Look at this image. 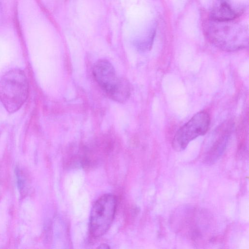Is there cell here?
<instances>
[{"label":"cell","instance_id":"obj_1","mask_svg":"<svg viewBox=\"0 0 249 249\" xmlns=\"http://www.w3.org/2000/svg\"><path fill=\"white\" fill-rule=\"evenodd\" d=\"M236 19L219 21L210 19L205 27L210 41L226 51H237L248 47V28Z\"/></svg>","mask_w":249,"mask_h":249},{"label":"cell","instance_id":"obj_2","mask_svg":"<svg viewBox=\"0 0 249 249\" xmlns=\"http://www.w3.org/2000/svg\"><path fill=\"white\" fill-rule=\"evenodd\" d=\"M29 84L25 73L19 69L6 72L0 80V101L9 113L18 110L26 101Z\"/></svg>","mask_w":249,"mask_h":249},{"label":"cell","instance_id":"obj_3","mask_svg":"<svg viewBox=\"0 0 249 249\" xmlns=\"http://www.w3.org/2000/svg\"><path fill=\"white\" fill-rule=\"evenodd\" d=\"M95 81L111 99L124 103L130 95V86L125 78L119 77L112 64L102 59L96 61L92 68Z\"/></svg>","mask_w":249,"mask_h":249},{"label":"cell","instance_id":"obj_4","mask_svg":"<svg viewBox=\"0 0 249 249\" xmlns=\"http://www.w3.org/2000/svg\"><path fill=\"white\" fill-rule=\"evenodd\" d=\"M117 207L115 196L107 194L100 197L93 204L89 217V231L94 237L103 235L114 219Z\"/></svg>","mask_w":249,"mask_h":249},{"label":"cell","instance_id":"obj_5","mask_svg":"<svg viewBox=\"0 0 249 249\" xmlns=\"http://www.w3.org/2000/svg\"><path fill=\"white\" fill-rule=\"evenodd\" d=\"M210 124V116L206 111L196 113L175 134L172 141L174 149L177 151L184 150L192 141L206 133Z\"/></svg>","mask_w":249,"mask_h":249},{"label":"cell","instance_id":"obj_6","mask_svg":"<svg viewBox=\"0 0 249 249\" xmlns=\"http://www.w3.org/2000/svg\"><path fill=\"white\" fill-rule=\"evenodd\" d=\"M243 10L233 4L231 0H215L210 13L211 19L225 21L236 19Z\"/></svg>","mask_w":249,"mask_h":249},{"label":"cell","instance_id":"obj_7","mask_svg":"<svg viewBox=\"0 0 249 249\" xmlns=\"http://www.w3.org/2000/svg\"><path fill=\"white\" fill-rule=\"evenodd\" d=\"M228 138L229 136L227 132L219 137L205 155L204 163L211 165L218 160L226 148Z\"/></svg>","mask_w":249,"mask_h":249},{"label":"cell","instance_id":"obj_8","mask_svg":"<svg viewBox=\"0 0 249 249\" xmlns=\"http://www.w3.org/2000/svg\"><path fill=\"white\" fill-rule=\"evenodd\" d=\"M155 33V26L151 27L144 36L135 41V45L137 49L142 52L149 50L152 46Z\"/></svg>","mask_w":249,"mask_h":249},{"label":"cell","instance_id":"obj_9","mask_svg":"<svg viewBox=\"0 0 249 249\" xmlns=\"http://www.w3.org/2000/svg\"><path fill=\"white\" fill-rule=\"evenodd\" d=\"M99 248H100V249H107V248H109V247H108L107 245L102 244V245H101L100 246V247H99Z\"/></svg>","mask_w":249,"mask_h":249}]
</instances>
